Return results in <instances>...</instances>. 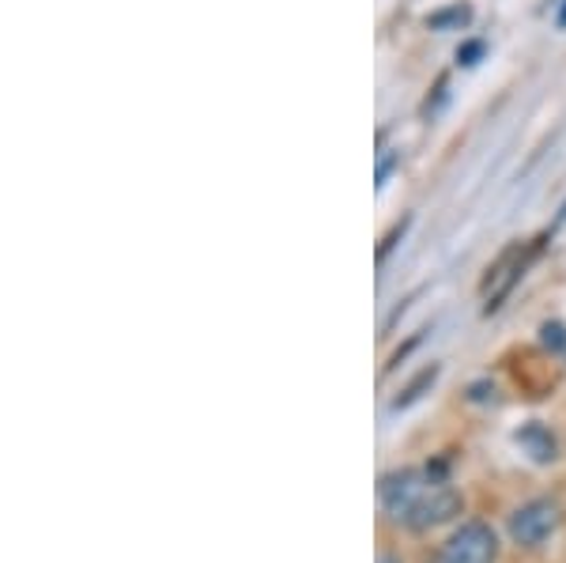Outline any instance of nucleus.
<instances>
[{
	"mask_svg": "<svg viewBox=\"0 0 566 563\" xmlns=\"http://www.w3.org/2000/svg\"><path fill=\"white\" fill-rule=\"evenodd\" d=\"M392 163H397L392 156L378 163V186H386V181H389V175H392Z\"/></svg>",
	"mask_w": 566,
	"mask_h": 563,
	"instance_id": "9b49d317",
	"label": "nucleus"
},
{
	"mask_svg": "<svg viewBox=\"0 0 566 563\" xmlns=\"http://www.w3.org/2000/svg\"><path fill=\"white\" fill-rule=\"evenodd\" d=\"M378 563H400V560H397V556H392V552H386V556H381Z\"/></svg>",
	"mask_w": 566,
	"mask_h": 563,
	"instance_id": "ddd939ff",
	"label": "nucleus"
},
{
	"mask_svg": "<svg viewBox=\"0 0 566 563\" xmlns=\"http://www.w3.org/2000/svg\"><path fill=\"white\" fill-rule=\"evenodd\" d=\"M472 23V8L464 4V0H458V4H446L438 8V12L427 15V27L431 31H461V27Z\"/></svg>",
	"mask_w": 566,
	"mask_h": 563,
	"instance_id": "423d86ee",
	"label": "nucleus"
},
{
	"mask_svg": "<svg viewBox=\"0 0 566 563\" xmlns=\"http://www.w3.org/2000/svg\"><path fill=\"white\" fill-rule=\"evenodd\" d=\"M541 344L547 352H566V330L563 322H544L541 325Z\"/></svg>",
	"mask_w": 566,
	"mask_h": 563,
	"instance_id": "6e6552de",
	"label": "nucleus"
},
{
	"mask_svg": "<svg viewBox=\"0 0 566 563\" xmlns=\"http://www.w3.org/2000/svg\"><path fill=\"white\" fill-rule=\"evenodd\" d=\"M559 27L566 31V0H563V8H559Z\"/></svg>",
	"mask_w": 566,
	"mask_h": 563,
	"instance_id": "f8f14e48",
	"label": "nucleus"
},
{
	"mask_svg": "<svg viewBox=\"0 0 566 563\" xmlns=\"http://www.w3.org/2000/svg\"><path fill=\"white\" fill-rule=\"evenodd\" d=\"M499 538L488 522H464L450 541L438 549L431 563H495Z\"/></svg>",
	"mask_w": 566,
	"mask_h": 563,
	"instance_id": "f03ea898",
	"label": "nucleus"
},
{
	"mask_svg": "<svg viewBox=\"0 0 566 563\" xmlns=\"http://www.w3.org/2000/svg\"><path fill=\"white\" fill-rule=\"evenodd\" d=\"M514 442L528 461H536V466H552V461L559 458V439H555L552 428H544L541 420L522 424V428L514 431Z\"/></svg>",
	"mask_w": 566,
	"mask_h": 563,
	"instance_id": "39448f33",
	"label": "nucleus"
},
{
	"mask_svg": "<svg viewBox=\"0 0 566 563\" xmlns=\"http://www.w3.org/2000/svg\"><path fill=\"white\" fill-rule=\"evenodd\" d=\"M483 50H488V45H483V42H464L461 50H458V65H464V69H476L480 61H483Z\"/></svg>",
	"mask_w": 566,
	"mask_h": 563,
	"instance_id": "1a4fd4ad",
	"label": "nucleus"
},
{
	"mask_svg": "<svg viewBox=\"0 0 566 563\" xmlns=\"http://www.w3.org/2000/svg\"><path fill=\"white\" fill-rule=\"evenodd\" d=\"M555 530H559V507L552 499H533V503L517 507L514 519H510V538L522 544V549H536Z\"/></svg>",
	"mask_w": 566,
	"mask_h": 563,
	"instance_id": "7ed1b4c3",
	"label": "nucleus"
},
{
	"mask_svg": "<svg viewBox=\"0 0 566 563\" xmlns=\"http://www.w3.org/2000/svg\"><path fill=\"white\" fill-rule=\"evenodd\" d=\"M381 507L392 522L423 533L434 525L450 522L461 514L464 499L458 488L446 480L442 466L434 469H397L381 477Z\"/></svg>",
	"mask_w": 566,
	"mask_h": 563,
	"instance_id": "f257e3e1",
	"label": "nucleus"
},
{
	"mask_svg": "<svg viewBox=\"0 0 566 563\" xmlns=\"http://www.w3.org/2000/svg\"><path fill=\"white\" fill-rule=\"evenodd\" d=\"M525 265H528V250L522 247V242H514V247H506L499 253V261L488 269V280H483V311L495 314L502 306V299H506L510 292H514V284L525 277Z\"/></svg>",
	"mask_w": 566,
	"mask_h": 563,
	"instance_id": "20e7f679",
	"label": "nucleus"
},
{
	"mask_svg": "<svg viewBox=\"0 0 566 563\" xmlns=\"http://www.w3.org/2000/svg\"><path fill=\"white\" fill-rule=\"evenodd\" d=\"M434 378H438V367H423V371H419V378H412V383H408L405 397H397V405H392V408H405V405L419 402V397H423V389L434 386Z\"/></svg>",
	"mask_w": 566,
	"mask_h": 563,
	"instance_id": "0eeeda50",
	"label": "nucleus"
},
{
	"mask_svg": "<svg viewBox=\"0 0 566 563\" xmlns=\"http://www.w3.org/2000/svg\"><path fill=\"white\" fill-rule=\"evenodd\" d=\"M405 227H408V220H400L397 227H392V231H389V239L378 247V261H386V253H389L392 247H397V239H400V234H405Z\"/></svg>",
	"mask_w": 566,
	"mask_h": 563,
	"instance_id": "9d476101",
	"label": "nucleus"
}]
</instances>
